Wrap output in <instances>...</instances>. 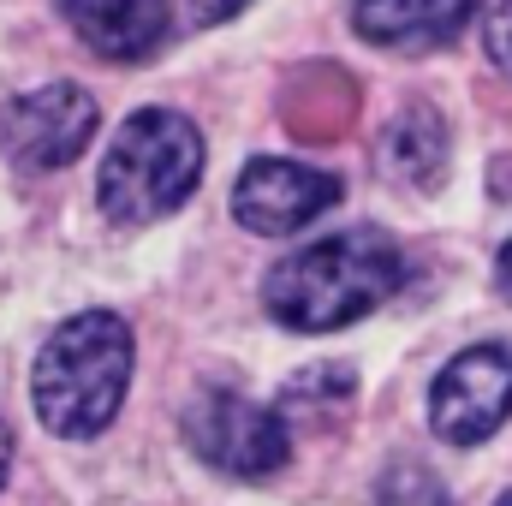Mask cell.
Instances as JSON below:
<instances>
[{
  "mask_svg": "<svg viewBox=\"0 0 512 506\" xmlns=\"http://www.w3.org/2000/svg\"><path fill=\"white\" fill-rule=\"evenodd\" d=\"M405 251L382 227H346L280 256L262 280V310L292 334H334L382 310L405 286Z\"/></svg>",
  "mask_w": 512,
  "mask_h": 506,
  "instance_id": "obj_1",
  "label": "cell"
},
{
  "mask_svg": "<svg viewBox=\"0 0 512 506\" xmlns=\"http://www.w3.org/2000/svg\"><path fill=\"white\" fill-rule=\"evenodd\" d=\"M131 364H137V346H131V328L114 310L66 316L48 334V346L36 352V370H30L36 417L60 441H96L126 405Z\"/></svg>",
  "mask_w": 512,
  "mask_h": 506,
  "instance_id": "obj_2",
  "label": "cell"
},
{
  "mask_svg": "<svg viewBox=\"0 0 512 506\" xmlns=\"http://www.w3.org/2000/svg\"><path fill=\"white\" fill-rule=\"evenodd\" d=\"M197 179H203V131L173 108H137L102 155L96 191H102V215L137 233L185 209Z\"/></svg>",
  "mask_w": 512,
  "mask_h": 506,
  "instance_id": "obj_3",
  "label": "cell"
},
{
  "mask_svg": "<svg viewBox=\"0 0 512 506\" xmlns=\"http://www.w3.org/2000/svg\"><path fill=\"white\" fill-rule=\"evenodd\" d=\"M179 429H185V447L209 471H221L233 483H262V477H280L292 465V423H286V411L280 405H256V399L233 393V387L191 393Z\"/></svg>",
  "mask_w": 512,
  "mask_h": 506,
  "instance_id": "obj_4",
  "label": "cell"
},
{
  "mask_svg": "<svg viewBox=\"0 0 512 506\" xmlns=\"http://www.w3.org/2000/svg\"><path fill=\"white\" fill-rule=\"evenodd\" d=\"M96 126H102V108L90 90L42 84V90H24L0 108V149L24 173H60L90 149Z\"/></svg>",
  "mask_w": 512,
  "mask_h": 506,
  "instance_id": "obj_5",
  "label": "cell"
},
{
  "mask_svg": "<svg viewBox=\"0 0 512 506\" xmlns=\"http://www.w3.org/2000/svg\"><path fill=\"white\" fill-rule=\"evenodd\" d=\"M512 417V346L483 340L465 346L429 381V423L447 447H477Z\"/></svg>",
  "mask_w": 512,
  "mask_h": 506,
  "instance_id": "obj_6",
  "label": "cell"
},
{
  "mask_svg": "<svg viewBox=\"0 0 512 506\" xmlns=\"http://www.w3.org/2000/svg\"><path fill=\"white\" fill-rule=\"evenodd\" d=\"M340 203V179L304 161L256 155L233 185V221L256 239H292Z\"/></svg>",
  "mask_w": 512,
  "mask_h": 506,
  "instance_id": "obj_7",
  "label": "cell"
},
{
  "mask_svg": "<svg viewBox=\"0 0 512 506\" xmlns=\"http://www.w3.org/2000/svg\"><path fill=\"white\" fill-rule=\"evenodd\" d=\"M477 0H352V30L370 48L393 54H429L447 48L471 24Z\"/></svg>",
  "mask_w": 512,
  "mask_h": 506,
  "instance_id": "obj_8",
  "label": "cell"
},
{
  "mask_svg": "<svg viewBox=\"0 0 512 506\" xmlns=\"http://www.w3.org/2000/svg\"><path fill=\"white\" fill-rule=\"evenodd\" d=\"M66 24L102 60H143L167 42V0H60Z\"/></svg>",
  "mask_w": 512,
  "mask_h": 506,
  "instance_id": "obj_9",
  "label": "cell"
},
{
  "mask_svg": "<svg viewBox=\"0 0 512 506\" xmlns=\"http://www.w3.org/2000/svg\"><path fill=\"white\" fill-rule=\"evenodd\" d=\"M382 167L393 179H405V185H417V191H429L441 173H447V126H441V114L435 108H405L393 126H387V143H382Z\"/></svg>",
  "mask_w": 512,
  "mask_h": 506,
  "instance_id": "obj_10",
  "label": "cell"
},
{
  "mask_svg": "<svg viewBox=\"0 0 512 506\" xmlns=\"http://www.w3.org/2000/svg\"><path fill=\"white\" fill-rule=\"evenodd\" d=\"M352 393H358V376H352L346 364H316V370H304V376L286 381L280 411H286V417H304V423H328L340 405H352Z\"/></svg>",
  "mask_w": 512,
  "mask_h": 506,
  "instance_id": "obj_11",
  "label": "cell"
},
{
  "mask_svg": "<svg viewBox=\"0 0 512 506\" xmlns=\"http://www.w3.org/2000/svg\"><path fill=\"white\" fill-rule=\"evenodd\" d=\"M376 506H453V495L423 459H393L376 483Z\"/></svg>",
  "mask_w": 512,
  "mask_h": 506,
  "instance_id": "obj_12",
  "label": "cell"
},
{
  "mask_svg": "<svg viewBox=\"0 0 512 506\" xmlns=\"http://www.w3.org/2000/svg\"><path fill=\"white\" fill-rule=\"evenodd\" d=\"M483 54L495 60V72L512 78V0H489V12H483Z\"/></svg>",
  "mask_w": 512,
  "mask_h": 506,
  "instance_id": "obj_13",
  "label": "cell"
},
{
  "mask_svg": "<svg viewBox=\"0 0 512 506\" xmlns=\"http://www.w3.org/2000/svg\"><path fill=\"white\" fill-rule=\"evenodd\" d=\"M251 0H191V18L197 24H227V18H239Z\"/></svg>",
  "mask_w": 512,
  "mask_h": 506,
  "instance_id": "obj_14",
  "label": "cell"
},
{
  "mask_svg": "<svg viewBox=\"0 0 512 506\" xmlns=\"http://www.w3.org/2000/svg\"><path fill=\"white\" fill-rule=\"evenodd\" d=\"M495 286H501V298L512 304V239L501 245V256H495Z\"/></svg>",
  "mask_w": 512,
  "mask_h": 506,
  "instance_id": "obj_15",
  "label": "cell"
},
{
  "mask_svg": "<svg viewBox=\"0 0 512 506\" xmlns=\"http://www.w3.org/2000/svg\"><path fill=\"white\" fill-rule=\"evenodd\" d=\"M12 453H18V441H12V429L0 423V489H6V477H12Z\"/></svg>",
  "mask_w": 512,
  "mask_h": 506,
  "instance_id": "obj_16",
  "label": "cell"
},
{
  "mask_svg": "<svg viewBox=\"0 0 512 506\" xmlns=\"http://www.w3.org/2000/svg\"><path fill=\"white\" fill-rule=\"evenodd\" d=\"M495 506H512V495H501V501H495Z\"/></svg>",
  "mask_w": 512,
  "mask_h": 506,
  "instance_id": "obj_17",
  "label": "cell"
}]
</instances>
